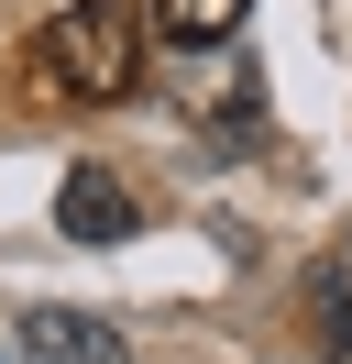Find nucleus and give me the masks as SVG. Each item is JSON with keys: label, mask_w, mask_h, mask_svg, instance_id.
Here are the masks:
<instances>
[{"label": "nucleus", "mask_w": 352, "mask_h": 364, "mask_svg": "<svg viewBox=\"0 0 352 364\" xmlns=\"http://www.w3.org/2000/svg\"><path fill=\"white\" fill-rule=\"evenodd\" d=\"M33 100H132L143 89V0H66L22 45Z\"/></svg>", "instance_id": "1"}, {"label": "nucleus", "mask_w": 352, "mask_h": 364, "mask_svg": "<svg viewBox=\"0 0 352 364\" xmlns=\"http://www.w3.org/2000/svg\"><path fill=\"white\" fill-rule=\"evenodd\" d=\"M55 232L66 243H132V232H143V199L121 188V166H77V177L55 188Z\"/></svg>", "instance_id": "2"}, {"label": "nucleus", "mask_w": 352, "mask_h": 364, "mask_svg": "<svg viewBox=\"0 0 352 364\" xmlns=\"http://www.w3.org/2000/svg\"><path fill=\"white\" fill-rule=\"evenodd\" d=\"M22 364H132L121 331H99L88 309H33L22 320Z\"/></svg>", "instance_id": "3"}, {"label": "nucleus", "mask_w": 352, "mask_h": 364, "mask_svg": "<svg viewBox=\"0 0 352 364\" xmlns=\"http://www.w3.org/2000/svg\"><path fill=\"white\" fill-rule=\"evenodd\" d=\"M242 11H253V0H143V23L165 33V45H231Z\"/></svg>", "instance_id": "4"}]
</instances>
